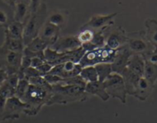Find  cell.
Instances as JSON below:
<instances>
[{
	"label": "cell",
	"mask_w": 157,
	"mask_h": 123,
	"mask_svg": "<svg viewBox=\"0 0 157 123\" xmlns=\"http://www.w3.org/2000/svg\"><path fill=\"white\" fill-rule=\"evenodd\" d=\"M52 95V86H38L29 84L21 101L25 104V114L30 116L36 115L41 108L50 100Z\"/></svg>",
	"instance_id": "cell-1"
},
{
	"label": "cell",
	"mask_w": 157,
	"mask_h": 123,
	"mask_svg": "<svg viewBox=\"0 0 157 123\" xmlns=\"http://www.w3.org/2000/svg\"><path fill=\"white\" fill-rule=\"evenodd\" d=\"M52 95L47 105H65L75 101H84L88 97L84 88L75 85H52Z\"/></svg>",
	"instance_id": "cell-2"
},
{
	"label": "cell",
	"mask_w": 157,
	"mask_h": 123,
	"mask_svg": "<svg viewBox=\"0 0 157 123\" xmlns=\"http://www.w3.org/2000/svg\"><path fill=\"white\" fill-rule=\"evenodd\" d=\"M47 8L44 3L41 4L36 12L30 14L24 24L22 41L25 47L38 36L40 29L47 20Z\"/></svg>",
	"instance_id": "cell-3"
},
{
	"label": "cell",
	"mask_w": 157,
	"mask_h": 123,
	"mask_svg": "<svg viewBox=\"0 0 157 123\" xmlns=\"http://www.w3.org/2000/svg\"><path fill=\"white\" fill-rule=\"evenodd\" d=\"M117 50L109 49L107 46L98 48L94 50L86 52L84 56L79 62L82 68L87 66H94L99 63H110L113 62Z\"/></svg>",
	"instance_id": "cell-4"
},
{
	"label": "cell",
	"mask_w": 157,
	"mask_h": 123,
	"mask_svg": "<svg viewBox=\"0 0 157 123\" xmlns=\"http://www.w3.org/2000/svg\"><path fill=\"white\" fill-rule=\"evenodd\" d=\"M103 84L109 96L118 98L121 102L125 104L127 92L121 75L113 72L103 81Z\"/></svg>",
	"instance_id": "cell-5"
},
{
	"label": "cell",
	"mask_w": 157,
	"mask_h": 123,
	"mask_svg": "<svg viewBox=\"0 0 157 123\" xmlns=\"http://www.w3.org/2000/svg\"><path fill=\"white\" fill-rule=\"evenodd\" d=\"M22 52L8 50L2 46L0 47V69L6 71L9 75L18 74L21 66Z\"/></svg>",
	"instance_id": "cell-6"
},
{
	"label": "cell",
	"mask_w": 157,
	"mask_h": 123,
	"mask_svg": "<svg viewBox=\"0 0 157 123\" xmlns=\"http://www.w3.org/2000/svg\"><path fill=\"white\" fill-rule=\"evenodd\" d=\"M127 46L133 54L142 55L151 52L156 48L147 40L146 35H144L142 32L127 35Z\"/></svg>",
	"instance_id": "cell-7"
},
{
	"label": "cell",
	"mask_w": 157,
	"mask_h": 123,
	"mask_svg": "<svg viewBox=\"0 0 157 123\" xmlns=\"http://www.w3.org/2000/svg\"><path fill=\"white\" fill-rule=\"evenodd\" d=\"M25 104L16 96L7 98L3 110L2 121L8 120H15L19 118L20 115L25 113Z\"/></svg>",
	"instance_id": "cell-8"
},
{
	"label": "cell",
	"mask_w": 157,
	"mask_h": 123,
	"mask_svg": "<svg viewBox=\"0 0 157 123\" xmlns=\"http://www.w3.org/2000/svg\"><path fill=\"white\" fill-rule=\"evenodd\" d=\"M105 35V46L113 50H118L126 46L127 43V35L121 28H117L107 32V29L104 30Z\"/></svg>",
	"instance_id": "cell-9"
},
{
	"label": "cell",
	"mask_w": 157,
	"mask_h": 123,
	"mask_svg": "<svg viewBox=\"0 0 157 123\" xmlns=\"http://www.w3.org/2000/svg\"><path fill=\"white\" fill-rule=\"evenodd\" d=\"M116 15L117 13H112L107 15H94L85 25H84L81 28V29H90L94 32L104 30L113 24V20Z\"/></svg>",
	"instance_id": "cell-10"
},
{
	"label": "cell",
	"mask_w": 157,
	"mask_h": 123,
	"mask_svg": "<svg viewBox=\"0 0 157 123\" xmlns=\"http://www.w3.org/2000/svg\"><path fill=\"white\" fill-rule=\"evenodd\" d=\"M82 67L79 63H74L72 62H66L64 63L53 66L48 74L59 76L62 78H67L78 75Z\"/></svg>",
	"instance_id": "cell-11"
},
{
	"label": "cell",
	"mask_w": 157,
	"mask_h": 123,
	"mask_svg": "<svg viewBox=\"0 0 157 123\" xmlns=\"http://www.w3.org/2000/svg\"><path fill=\"white\" fill-rule=\"evenodd\" d=\"M49 47L58 52H67L81 47V44L78 41L77 35H66L58 37Z\"/></svg>",
	"instance_id": "cell-12"
},
{
	"label": "cell",
	"mask_w": 157,
	"mask_h": 123,
	"mask_svg": "<svg viewBox=\"0 0 157 123\" xmlns=\"http://www.w3.org/2000/svg\"><path fill=\"white\" fill-rule=\"evenodd\" d=\"M132 55H133V53L127 48V45L117 50L114 59H113V62L111 63L113 72L121 75L123 71L124 70V69L127 68V63H128L129 59Z\"/></svg>",
	"instance_id": "cell-13"
},
{
	"label": "cell",
	"mask_w": 157,
	"mask_h": 123,
	"mask_svg": "<svg viewBox=\"0 0 157 123\" xmlns=\"http://www.w3.org/2000/svg\"><path fill=\"white\" fill-rule=\"evenodd\" d=\"M60 29V28L46 21L40 29L38 36L48 43L49 46H51L59 37Z\"/></svg>",
	"instance_id": "cell-14"
},
{
	"label": "cell",
	"mask_w": 157,
	"mask_h": 123,
	"mask_svg": "<svg viewBox=\"0 0 157 123\" xmlns=\"http://www.w3.org/2000/svg\"><path fill=\"white\" fill-rule=\"evenodd\" d=\"M153 87L154 85L150 82L147 78H144V76L140 77L136 84L133 96L136 97L140 101H145L151 94Z\"/></svg>",
	"instance_id": "cell-15"
},
{
	"label": "cell",
	"mask_w": 157,
	"mask_h": 123,
	"mask_svg": "<svg viewBox=\"0 0 157 123\" xmlns=\"http://www.w3.org/2000/svg\"><path fill=\"white\" fill-rule=\"evenodd\" d=\"M84 91L88 95H96L104 101H107L110 98L106 92L103 82L100 81L87 83L84 88Z\"/></svg>",
	"instance_id": "cell-16"
},
{
	"label": "cell",
	"mask_w": 157,
	"mask_h": 123,
	"mask_svg": "<svg viewBox=\"0 0 157 123\" xmlns=\"http://www.w3.org/2000/svg\"><path fill=\"white\" fill-rule=\"evenodd\" d=\"M144 66H145V59L143 55L139 54H133L129 59L127 68L136 75L143 77Z\"/></svg>",
	"instance_id": "cell-17"
},
{
	"label": "cell",
	"mask_w": 157,
	"mask_h": 123,
	"mask_svg": "<svg viewBox=\"0 0 157 123\" xmlns=\"http://www.w3.org/2000/svg\"><path fill=\"white\" fill-rule=\"evenodd\" d=\"M31 14L29 5L21 1H17L14 7V21L25 24Z\"/></svg>",
	"instance_id": "cell-18"
},
{
	"label": "cell",
	"mask_w": 157,
	"mask_h": 123,
	"mask_svg": "<svg viewBox=\"0 0 157 123\" xmlns=\"http://www.w3.org/2000/svg\"><path fill=\"white\" fill-rule=\"evenodd\" d=\"M14 21V8L0 0V27L6 28Z\"/></svg>",
	"instance_id": "cell-19"
},
{
	"label": "cell",
	"mask_w": 157,
	"mask_h": 123,
	"mask_svg": "<svg viewBox=\"0 0 157 123\" xmlns=\"http://www.w3.org/2000/svg\"><path fill=\"white\" fill-rule=\"evenodd\" d=\"M67 13L65 11L55 10L51 12L47 17L46 21L57 27L60 28L64 26L67 23Z\"/></svg>",
	"instance_id": "cell-20"
},
{
	"label": "cell",
	"mask_w": 157,
	"mask_h": 123,
	"mask_svg": "<svg viewBox=\"0 0 157 123\" xmlns=\"http://www.w3.org/2000/svg\"><path fill=\"white\" fill-rule=\"evenodd\" d=\"M24 24L17 21H12L7 27L6 28L5 35L10 38L15 39L22 40Z\"/></svg>",
	"instance_id": "cell-21"
},
{
	"label": "cell",
	"mask_w": 157,
	"mask_h": 123,
	"mask_svg": "<svg viewBox=\"0 0 157 123\" xmlns=\"http://www.w3.org/2000/svg\"><path fill=\"white\" fill-rule=\"evenodd\" d=\"M3 48L8 50L16 52H23L25 49L24 43L21 39H15V38H10L5 35V41L2 46Z\"/></svg>",
	"instance_id": "cell-22"
},
{
	"label": "cell",
	"mask_w": 157,
	"mask_h": 123,
	"mask_svg": "<svg viewBox=\"0 0 157 123\" xmlns=\"http://www.w3.org/2000/svg\"><path fill=\"white\" fill-rule=\"evenodd\" d=\"M147 32L146 38L155 47H157V22L154 19H147L146 21Z\"/></svg>",
	"instance_id": "cell-23"
},
{
	"label": "cell",
	"mask_w": 157,
	"mask_h": 123,
	"mask_svg": "<svg viewBox=\"0 0 157 123\" xmlns=\"http://www.w3.org/2000/svg\"><path fill=\"white\" fill-rule=\"evenodd\" d=\"M48 46V43L46 42L45 41L41 39L38 36H37L32 41H31L25 48H26L30 52L38 53V52H44L45 49H47Z\"/></svg>",
	"instance_id": "cell-24"
},
{
	"label": "cell",
	"mask_w": 157,
	"mask_h": 123,
	"mask_svg": "<svg viewBox=\"0 0 157 123\" xmlns=\"http://www.w3.org/2000/svg\"><path fill=\"white\" fill-rule=\"evenodd\" d=\"M144 77L152 84L155 85L157 80V65L145 60Z\"/></svg>",
	"instance_id": "cell-25"
},
{
	"label": "cell",
	"mask_w": 157,
	"mask_h": 123,
	"mask_svg": "<svg viewBox=\"0 0 157 123\" xmlns=\"http://www.w3.org/2000/svg\"><path fill=\"white\" fill-rule=\"evenodd\" d=\"M79 75L86 83L98 81V75L94 66H87L82 68Z\"/></svg>",
	"instance_id": "cell-26"
},
{
	"label": "cell",
	"mask_w": 157,
	"mask_h": 123,
	"mask_svg": "<svg viewBox=\"0 0 157 123\" xmlns=\"http://www.w3.org/2000/svg\"><path fill=\"white\" fill-rule=\"evenodd\" d=\"M94 67L98 75V81L101 82H103L110 74L113 73L110 63H99L95 65Z\"/></svg>",
	"instance_id": "cell-27"
},
{
	"label": "cell",
	"mask_w": 157,
	"mask_h": 123,
	"mask_svg": "<svg viewBox=\"0 0 157 123\" xmlns=\"http://www.w3.org/2000/svg\"><path fill=\"white\" fill-rule=\"evenodd\" d=\"M29 85V80L26 79V78H19L18 81V84H17L16 89H15V96H16L17 98H20L21 100L22 99L23 96H24L26 91H27Z\"/></svg>",
	"instance_id": "cell-28"
},
{
	"label": "cell",
	"mask_w": 157,
	"mask_h": 123,
	"mask_svg": "<svg viewBox=\"0 0 157 123\" xmlns=\"http://www.w3.org/2000/svg\"><path fill=\"white\" fill-rule=\"evenodd\" d=\"M94 35V32L90 29H81L80 33L77 35L78 41L81 42V46L83 44L89 43L92 41Z\"/></svg>",
	"instance_id": "cell-29"
},
{
	"label": "cell",
	"mask_w": 157,
	"mask_h": 123,
	"mask_svg": "<svg viewBox=\"0 0 157 123\" xmlns=\"http://www.w3.org/2000/svg\"><path fill=\"white\" fill-rule=\"evenodd\" d=\"M143 57L146 61H148L153 64L157 65V47L155 48L153 51L148 52V53L143 55Z\"/></svg>",
	"instance_id": "cell-30"
},
{
	"label": "cell",
	"mask_w": 157,
	"mask_h": 123,
	"mask_svg": "<svg viewBox=\"0 0 157 123\" xmlns=\"http://www.w3.org/2000/svg\"><path fill=\"white\" fill-rule=\"evenodd\" d=\"M52 68H53V65H52L50 63H48L46 62L43 63L41 65H40L39 67L37 68V69H38V70L39 71L41 74H42L43 76H44V75L49 73V72L52 70Z\"/></svg>",
	"instance_id": "cell-31"
},
{
	"label": "cell",
	"mask_w": 157,
	"mask_h": 123,
	"mask_svg": "<svg viewBox=\"0 0 157 123\" xmlns=\"http://www.w3.org/2000/svg\"><path fill=\"white\" fill-rule=\"evenodd\" d=\"M31 62H32V58H31L30 57L22 55L21 61V66H20L19 71L24 70V69L31 67Z\"/></svg>",
	"instance_id": "cell-32"
},
{
	"label": "cell",
	"mask_w": 157,
	"mask_h": 123,
	"mask_svg": "<svg viewBox=\"0 0 157 123\" xmlns=\"http://www.w3.org/2000/svg\"><path fill=\"white\" fill-rule=\"evenodd\" d=\"M42 0H30L29 2V7H30L31 13H34L36 12L40 6L42 4Z\"/></svg>",
	"instance_id": "cell-33"
},
{
	"label": "cell",
	"mask_w": 157,
	"mask_h": 123,
	"mask_svg": "<svg viewBox=\"0 0 157 123\" xmlns=\"http://www.w3.org/2000/svg\"><path fill=\"white\" fill-rule=\"evenodd\" d=\"M44 62H46V61L44 59V58H40V57H34V58H32L31 66L37 69V68L39 67L40 65H41Z\"/></svg>",
	"instance_id": "cell-34"
},
{
	"label": "cell",
	"mask_w": 157,
	"mask_h": 123,
	"mask_svg": "<svg viewBox=\"0 0 157 123\" xmlns=\"http://www.w3.org/2000/svg\"><path fill=\"white\" fill-rule=\"evenodd\" d=\"M6 100H7V98L6 97L0 95V123L2 122V117L3 110H4L5 104H6Z\"/></svg>",
	"instance_id": "cell-35"
},
{
	"label": "cell",
	"mask_w": 157,
	"mask_h": 123,
	"mask_svg": "<svg viewBox=\"0 0 157 123\" xmlns=\"http://www.w3.org/2000/svg\"><path fill=\"white\" fill-rule=\"evenodd\" d=\"M8 76V74L6 73V71L2 70V69H0V87H1L2 84L4 82L5 80L6 79Z\"/></svg>",
	"instance_id": "cell-36"
},
{
	"label": "cell",
	"mask_w": 157,
	"mask_h": 123,
	"mask_svg": "<svg viewBox=\"0 0 157 123\" xmlns=\"http://www.w3.org/2000/svg\"><path fill=\"white\" fill-rule=\"evenodd\" d=\"M3 2H5L6 4H7L8 6H11V7L14 8L15 7V5L16 3L17 0H2Z\"/></svg>",
	"instance_id": "cell-37"
},
{
	"label": "cell",
	"mask_w": 157,
	"mask_h": 123,
	"mask_svg": "<svg viewBox=\"0 0 157 123\" xmlns=\"http://www.w3.org/2000/svg\"><path fill=\"white\" fill-rule=\"evenodd\" d=\"M17 1L23 2H25V3H27V4H29V2H30V0H17Z\"/></svg>",
	"instance_id": "cell-38"
}]
</instances>
